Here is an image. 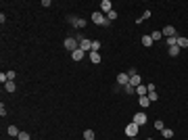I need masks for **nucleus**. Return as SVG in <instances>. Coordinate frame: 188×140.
I'll use <instances>...</instances> for the list:
<instances>
[{
  "label": "nucleus",
  "mask_w": 188,
  "mask_h": 140,
  "mask_svg": "<svg viewBox=\"0 0 188 140\" xmlns=\"http://www.w3.org/2000/svg\"><path fill=\"white\" fill-rule=\"evenodd\" d=\"M123 92L126 94H136V88H134L132 84H128V86H123Z\"/></svg>",
  "instance_id": "obj_23"
},
{
  "label": "nucleus",
  "mask_w": 188,
  "mask_h": 140,
  "mask_svg": "<svg viewBox=\"0 0 188 140\" xmlns=\"http://www.w3.org/2000/svg\"><path fill=\"white\" fill-rule=\"evenodd\" d=\"M84 57H86V52H84V50H80V48L71 52V59H73V61H82Z\"/></svg>",
  "instance_id": "obj_12"
},
{
  "label": "nucleus",
  "mask_w": 188,
  "mask_h": 140,
  "mask_svg": "<svg viewBox=\"0 0 188 140\" xmlns=\"http://www.w3.org/2000/svg\"><path fill=\"white\" fill-rule=\"evenodd\" d=\"M92 23L100 25V27H109V25H111V21L107 19V15H103L100 11H96V13H92Z\"/></svg>",
  "instance_id": "obj_1"
},
{
  "label": "nucleus",
  "mask_w": 188,
  "mask_h": 140,
  "mask_svg": "<svg viewBox=\"0 0 188 140\" xmlns=\"http://www.w3.org/2000/svg\"><path fill=\"white\" fill-rule=\"evenodd\" d=\"M111 11H113V4H111V0H103V2H100V13H103V15H109Z\"/></svg>",
  "instance_id": "obj_7"
},
{
  "label": "nucleus",
  "mask_w": 188,
  "mask_h": 140,
  "mask_svg": "<svg viewBox=\"0 0 188 140\" xmlns=\"http://www.w3.org/2000/svg\"><path fill=\"white\" fill-rule=\"evenodd\" d=\"M88 57H90V61H92L94 65H98V63H100V52H98V50H92V52H88Z\"/></svg>",
  "instance_id": "obj_11"
},
{
  "label": "nucleus",
  "mask_w": 188,
  "mask_h": 140,
  "mask_svg": "<svg viewBox=\"0 0 188 140\" xmlns=\"http://www.w3.org/2000/svg\"><path fill=\"white\" fill-rule=\"evenodd\" d=\"M107 19H109V21H115V19H117V13H115V11H111L109 15H107Z\"/></svg>",
  "instance_id": "obj_30"
},
{
  "label": "nucleus",
  "mask_w": 188,
  "mask_h": 140,
  "mask_svg": "<svg viewBox=\"0 0 188 140\" xmlns=\"http://www.w3.org/2000/svg\"><path fill=\"white\" fill-rule=\"evenodd\" d=\"M180 50H182V48L178 46V44H176V46H169V57H178V55H180Z\"/></svg>",
  "instance_id": "obj_18"
},
{
  "label": "nucleus",
  "mask_w": 188,
  "mask_h": 140,
  "mask_svg": "<svg viewBox=\"0 0 188 140\" xmlns=\"http://www.w3.org/2000/svg\"><path fill=\"white\" fill-rule=\"evenodd\" d=\"M84 140H96L94 138V130H86L84 132Z\"/></svg>",
  "instance_id": "obj_22"
},
{
  "label": "nucleus",
  "mask_w": 188,
  "mask_h": 140,
  "mask_svg": "<svg viewBox=\"0 0 188 140\" xmlns=\"http://www.w3.org/2000/svg\"><path fill=\"white\" fill-rule=\"evenodd\" d=\"M6 78H9V82H15L17 73H15V71H6Z\"/></svg>",
  "instance_id": "obj_29"
},
{
  "label": "nucleus",
  "mask_w": 188,
  "mask_h": 140,
  "mask_svg": "<svg viewBox=\"0 0 188 140\" xmlns=\"http://www.w3.org/2000/svg\"><path fill=\"white\" fill-rule=\"evenodd\" d=\"M0 82H2V84H6V82H9V78H6V73H0Z\"/></svg>",
  "instance_id": "obj_32"
},
{
  "label": "nucleus",
  "mask_w": 188,
  "mask_h": 140,
  "mask_svg": "<svg viewBox=\"0 0 188 140\" xmlns=\"http://www.w3.org/2000/svg\"><path fill=\"white\" fill-rule=\"evenodd\" d=\"M151 17H153V13H151V11H149V9H146V11L142 13V17H138V19H136V23L140 25L142 21H144V19H151Z\"/></svg>",
  "instance_id": "obj_15"
},
{
  "label": "nucleus",
  "mask_w": 188,
  "mask_h": 140,
  "mask_svg": "<svg viewBox=\"0 0 188 140\" xmlns=\"http://www.w3.org/2000/svg\"><path fill=\"white\" fill-rule=\"evenodd\" d=\"M146 140H153V138H146Z\"/></svg>",
  "instance_id": "obj_34"
},
{
  "label": "nucleus",
  "mask_w": 188,
  "mask_h": 140,
  "mask_svg": "<svg viewBox=\"0 0 188 140\" xmlns=\"http://www.w3.org/2000/svg\"><path fill=\"white\" fill-rule=\"evenodd\" d=\"M117 84L121 86V88L128 86V84H130V75H128V73H119V75H117Z\"/></svg>",
  "instance_id": "obj_10"
},
{
  "label": "nucleus",
  "mask_w": 188,
  "mask_h": 140,
  "mask_svg": "<svg viewBox=\"0 0 188 140\" xmlns=\"http://www.w3.org/2000/svg\"><path fill=\"white\" fill-rule=\"evenodd\" d=\"M176 44L180 48H188V38H182V36H178L176 38Z\"/></svg>",
  "instance_id": "obj_13"
},
{
  "label": "nucleus",
  "mask_w": 188,
  "mask_h": 140,
  "mask_svg": "<svg viewBox=\"0 0 188 140\" xmlns=\"http://www.w3.org/2000/svg\"><path fill=\"white\" fill-rule=\"evenodd\" d=\"M161 34L165 38H176V29H174V25H165L163 29H161Z\"/></svg>",
  "instance_id": "obj_9"
},
{
  "label": "nucleus",
  "mask_w": 188,
  "mask_h": 140,
  "mask_svg": "<svg viewBox=\"0 0 188 140\" xmlns=\"http://www.w3.org/2000/svg\"><path fill=\"white\" fill-rule=\"evenodd\" d=\"M146 96H149L151 103H157V100H159V94H157V90H155V84L149 86V94H146Z\"/></svg>",
  "instance_id": "obj_8"
},
{
  "label": "nucleus",
  "mask_w": 188,
  "mask_h": 140,
  "mask_svg": "<svg viewBox=\"0 0 188 140\" xmlns=\"http://www.w3.org/2000/svg\"><path fill=\"white\" fill-rule=\"evenodd\" d=\"M142 46H153V38H151V34H146V36H142Z\"/></svg>",
  "instance_id": "obj_16"
},
{
  "label": "nucleus",
  "mask_w": 188,
  "mask_h": 140,
  "mask_svg": "<svg viewBox=\"0 0 188 140\" xmlns=\"http://www.w3.org/2000/svg\"><path fill=\"white\" fill-rule=\"evenodd\" d=\"M77 42H80V50L92 52V40H88V38H84V36H77Z\"/></svg>",
  "instance_id": "obj_2"
},
{
  "label": "nucleus",
  "mask_w": 188,
  "mask_h": 140,
  "mask_svg": "<svg viewBox=\"0 0 188 140\" xmlns=\"http://www.w3.org/2000/svg\"><path fill=\"white\" fill-rule=\"evenodd\" d=\"M92 50H100V42L94 40V42H92Z\"/></svg>",
  "instance_id": "obj_31"
},
{
  "label": "nucleus",
  "mask_w": 188,
  "mask_h": 140,
  "mask_svg": "<svg viewBox=\"0 0 188 140\" xmlns=\"http://www.w3.org/2000/svg\"><path fill=\"white\" fill-rule=\"evenodd\" d=\"M136 94H138V96H146V94H149V86H138V88H136Z\"/></svg>",
  "instance_id": "obj_17"
},
{
  "label": "nucleus",
  "mask_w": 188,
  "mask_h": 140,
  "mask_svg": "<svg viewBox=\"0 0 188 140\" xmlns=\"http://www.w3.org/2000/svg\"><path fill=\"white\" fill-rule=\"evenodd\" d=\"M138 103H140V107H149V105H151L149 96H138Z\"/></svg>",
  "instance_id": "obj_20"
},
{
  "label": "nucleus",
  "mask_w": 188,
  "mask_h": 140,
  "mask_svg": "<svg viewBox=\"0 0 188 140\" xmlns=\"http://www.w3.org/2000/svg\"><path fill=\"white\" fill-rule=\"evenodd\" d=\"M65 48L69 50V52H73V50H77L80 48V42H77V38H65Z\"/></svg>",
  "instance_id": "obj_3"
},
{
  "label": "nucleus",
  "mask_w": 188,
  "mask_h": 140,
  "mask_svg": "<svg viewBox=\"0 0 188 140\" xmlns=\"http://www.w3.org/2000/svg\"><path fill=\"white\" fill-rule=\"evenodd\" d=\"M163 138H174V130L165 128V130H163Z\"/></svg>",
  "instance_id": "obj_24"
},
{
  "label": "nucleus",
  "mask_w": 188,
  "mask_h": 140,
  "mask_svg": "<svg viewBox=\"0 0 188 140\" xmlns=\"http://www.w3.org/2000/svg\"><path fill=\"white\" fill-rule=\"evenodd\" d=\"M130 84H132L134 88H138V86H140V73H136V75H130Z\"/></svg>",
  "instance_id": "obj_14"
},
{
  "label": "nucleus",
  "mask_w": 188,
  "mask_h": 140,
  "mask_svg": "<svg viewBox=\"0 0 188 140\" xmlns=\"http://www.w3.org/2000/svg\"><path fill=\"white\" fill-rule=\"evenodd\" d=\"M4 90H6V92H15V90H17L15 82H6V84H4Z\"/></svg>",
  "instance_id": "obj_19"
},
{
  "label": "nucleus",
  "mask_w": 188,
  "mask_h": 140,
  "mask_svg": "<svg viewBox=\"0 0 188 140\" xmlns=\"http://www.w3.org/2000/svg\"><path fill=\"white\" fill-rule=\"evenodd\" d=\"M155 128H157V130H161V132H163V130H165V123H163V121H161V119H157V121H155Z\"/></svg>",
  "instance_id": "obj_26"
},
{
  "label": "nucleus",
  "mask_w": 188,
  "mask_h": 140,
  "mask_svg": "<svg viewBox=\"0 0 188 140\" xmlns=\"http://www.w3.org/2000/svg\"><path fill=\"white\" fill-rule=\"evenodd\" d=\"M21 132H19V128L17 126H9V136H19Z\"/></svg>",
  "instance_id": "obj_21"
},
{
  "label": "nucleus",
  "mask_w": 188,
  "mask_h": 140,
  "mask_svg": "<svg viewBox=\"0 0 188 140\" xmlns=\"http://www.w3.org/2000/svg\"><path fill=\"white\" fill-rule=\"evenodd\" d=\"M151 38H153V42H155V40H161V38H163V34H161V32H153V34H151Z\"/></svg>",
  "instance_id": "obj_28"
},
{
  "label": "nucleus",
  "mask_w": 188,
  "mask_h": 140,
  "mask_svg": "<svg viewBox=\"0 0 188 140\" xmlns=\"http://www.w3.org/2000/svg\"><path fill=\"white\" fill-rule=\"evenodd\" d=\"M69 23L75 25L77 29H82V27H86V25H88V21H86V19H82V17H69Z\"/></svg>",
  "instance_id": "obj_6"
},
{
  "label": "nucleus",
  "mask_w": 188,
  "mask_h": 140,
  "mask_svg": "<svg viewBox=\"0 0 188 140\" xmlns=\"http://www.w3.org/2000/svg\"><path fill=\"white\" fill-rule=\"evenodd\" d=\"M176 38H165V44H167V46H176Z\"/></svg>",
  "instance_id": "obj_27"
},
{
  "label": "nucleus",
  "mask_w": 188,
  "mask_h": 140,
  "mask_svg": "<svg viewBox=\"0 0 188 140\" xmlns=\"http://www.w3.org/2000/svg\"><path fill=\"white\" fill-rule=\"evenodd\" d=\"M138 128H140V126H136L134 121L128 123V126H126V136H128V138H136V136H138Z\"/></svg>",
  "instance_id": "obj_4"
},
{
  "label": "nucleus",
  "mask_w": 188,
  "mask_h": 140,
  "mask_svg": "<svg viewBox=\"0 0 188 140\" xmlns=\"http://www.w3.org/2000/svg\"><path fill=\"white\" fill-rule=\"evenodd\" d=\"M17 138H19V140H32V136H29V132H21Z\"/></svg>",
  "instance_id": "obj_25"
},
{
  "label": "nucleus",
  "mask_w": 188,
  "mask_h": 140,
  "mask_svg": "<svg viewBox=\"0 0 188 140\" xmlns=\"http://www.w3.org/2000/svg\"><path fill=\"white\" fill-rule=\"evenodd\" d=\"M130 140H138V138H130Z\"/></svg>",
  "instance_id": "obj_33"
},
{
  "label": "nucleus",
  "mask_w": 188,
  "mask_h": 140,
  "mask_svg": "<svg viewBox=\"0 0 188 140\" xmlns=\"http://www.w3.org/2000/svg\"><path fill=\"white\" fill-rule=\"evenodd\" d=\"M132 121H134L136 126H144V123L149 121V117H146V113H144V111H138V113L134 115V119H132Z\"/></svg>",
  "instance_id": "obj_5"
}]
</instances>
